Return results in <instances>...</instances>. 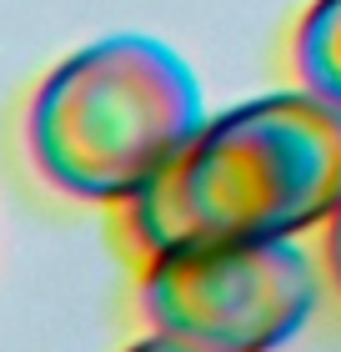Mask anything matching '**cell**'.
Listing matches in <instances>:
<instances>
[{
	"label": "cell",
	"mask_w": 341,
	"mask_h": 352,
	"mask_svg": "<svg viewBox=\"0 0 341 352\" xmlns=\"http://www.w3.org/2000/svg\"><path fill=\"white\" fill-rule=\"evenodd\" d=\"M341 197V106L311 91L251 96L201 121L156 182L110 212L131 262L166 247L306 236Z\"/></svg>",
	"instance_id": "obj_1"
},
{
	"label": "cell",
	"mask_w": 341,
	"mask_h": 352,
	"mask_svg": "<svg viewBox=\"0 0 341 352\" xmlns=\"http://www.w3.org/2000/svg\"><path fill=\"white\" fill-rule=\"evenodd\" d=\"M201 121V86L171 45L106 36L60 56L30 86L15 146L40 191L121 212Z\"/></svg>",
	"instance_id": "obj_2"
},
{
	"label": "cell",
	"mask_w": 341,
	"mask_h": 352,
	"mask_svg": "<svg viewBox=\"0 0 341 352\" xmlns=\"http://www.w3.org/2000/svg\"><path fill=\"white\" fill-rule=\"evenodd\" d=\"M321 262L296 236L166 247L136 262L131 307L145 332L206 352H276L316 312Z\"/></svg>",
	"instance_id": "obj_3"
},
{
	"label": "cell",
	"mask_w": 341,
	"mask_h": 352,
	"mask_svg": "<svg viewBox=\"0 0 341 352\" xmlns=\"http://www.w3.org/2000/svg\"><path fill=\"white\" fill-rule=\"evenodd\" d=\"M286 71L301 91L341 106V0H311L286 41Z\"/></svg>",
	"instance_id": "obj_4"
},
{
	"label": "cell",
	"mask_w": 341,
	"mask_h": 352,
	"mask_svg": "<svg viewBox=\"0 0 341 352\" xmlns=\"http://www.w3.org/2000/svg\"><path fill=\"white\" fill-rule=\"evenodd\" d=\"M316 262H321V282H327V292L336 297V307H341V197L331 206V217L321 221V252H316Z\"/></svg>",
	"instance_id": "obj_5"
},
{
	"label": "cell",
	"mask_w": 341,
	"mask_h": 352,
	"mask_svg": "<svg viewBox=\"0 0 341 352\" xmlns=\"http://www.w3.org/2000/svg\"><path fill=\"white\" fill-rule=\"evenodd\" d=\"M121 352H206V347H191V342H176L166 332H141L136 342H126Z\"/></svg>",
	"instance_id": "obj_6"
}]
</instances>
